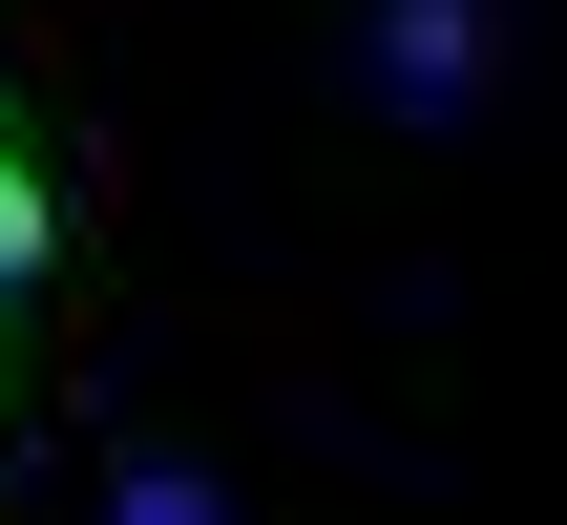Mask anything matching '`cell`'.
I'll list each match as a JSON object with an SVG mask.
<instances>
[{"label": "cell", "mask_w": 567, "mask_h": 525, "mask_svg": "<svg viewBox=\"0 0 567 525\" xmlns=\"http://www.w3.org/2000/svg\"><path fill=\"white\" fill-rule=\"evenodd\" d=\"M21 274H42V210H21V168H0V295H21Z\"/></svg>", "instance_id": "6da1fadb"}]
</instances>
